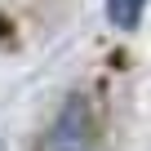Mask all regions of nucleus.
<instances>
[{
	"mask_svg": "<svg viewBox=\"0 0 151 151\" xmlns=\"http://www.w3.org/2000/svg\"><path fill=\"white\" fill-rule=\"evenodd\" d=\"M40 151H98V120L85 93H71L58 107V116L40 138Z\"/></svg>",
	"mask_w": 151,
	"mask_h": 151,
	"instance_id": "nucleus-1",
	"label": "nucleus"
},
{
	"mask_svg": "<svg viewBox=\"0 0 151 151\" xmlns=\"http://www.w3.org/2000/svg\"><path fill=\"white\" fill-rule=\"evenodd\" d=\"M147 14V0H107V22L116 31H133Z\"/></svg>",
	"mask_w": 151,
	"mask_h": 151,
	"instance_id": "nucleus-2",
	"label": "nucleus"
},
{
	"mask_svg": "<svg viewBox=\"0 0 151 151\" xmlns=\"http://www.w3.org/2000/svg\"><path fill=\"white\" fill-rule=\"evenodd\" d=\"M0 151H5V138H0Z\"/></svg>",
	"mask_w": 151,
	"mask_h": 151,
	"instance_id": "nucleus-3",
	"label": "nucleus"
}]
</instances>
